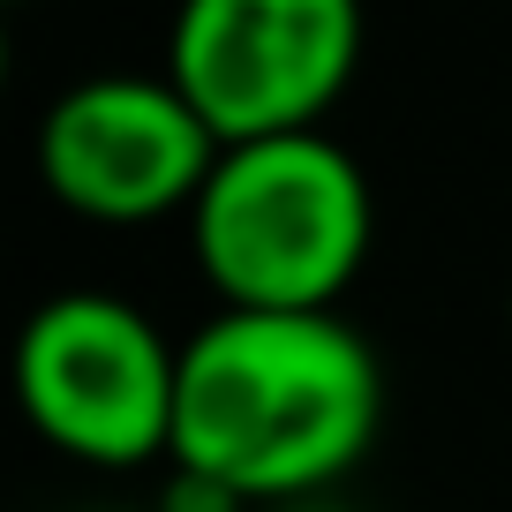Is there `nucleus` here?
<instances>
[{
  "instance_id": "39448f33",
  "label": "nucleus",
  "mask_w": 512,
  "mask_h": 512,
  "mask_svg": "<svg viewBox=\"0 0 512 512\" xmlns=\"http://www.w3.org/2000/svg\"><path fill=\"white\" fill-rule=\"evenodd\" d=\"M219 136L166 76H91L38 121V174L68 211L106 226H144L196 211Z\"/></svg>"
},
{
  "instance_id": "20e7f679",
  "label": "nucleus",
  "mask_w": 512,
  "mask_h": 512,
  "mask_svg": "<svg viewBox=\"0 0 512 512\" xmlns=\"http://www.w3.org/2000/svg\"><path fill=\"white\" fill-rule=\"evenodd\" d=\"M362 61L347 0H196L174 23L166 83L196 106L219 151L309 136Z\"/></svg>"
},
{
  "instance_id": "f257e3e1",
  "label": "nucleus",
  "mask_w": 512,
  "mask_h": 512,
  "mask_svg": "<svg viewBox=\"0 0 512 512\" xmlns=\"http://www.w3.org/2000/svg\"><path fill=\"white\" fill-rule=\"evenodd\" d=\"M384 415V377L347 317L219 309L181 347L174 467L234 505L302 497L339 482L369 452Z\"/></svg>"
},
{
  "instance_id": "7ed1b4c3",
  "label": "nucleus",
  "mask_w": 512,
  "mask_h": 512,
  "mask_svg": "<svg viewBox=\"0 0 512 512\" xmlns=\"http://www.w3.org/2000/svg\"><path fill=\"white\" fill-rule=\"evenodd\" d=\"M16 392L46 445L98 467L174 452L181 347L121 294H53L16 339Z\"/></svg>"
},
{
  "instance_id": "f03ea898",
  "label": "nucleus",
  "mask_w": 512,
  "mask_h": 512,
  "mask_svg": "<svg viewBox=\"0 0 512 512\" xmlns=\"http://www.w3.org/2000/svg\"><path fill=\"white\" fill-rule=\"evenodd\" d=\"M196 264L226 309L317 317L369 256V181L332 136H272L219 151L189 211Z\"/></svg>"
}]
</instances>
